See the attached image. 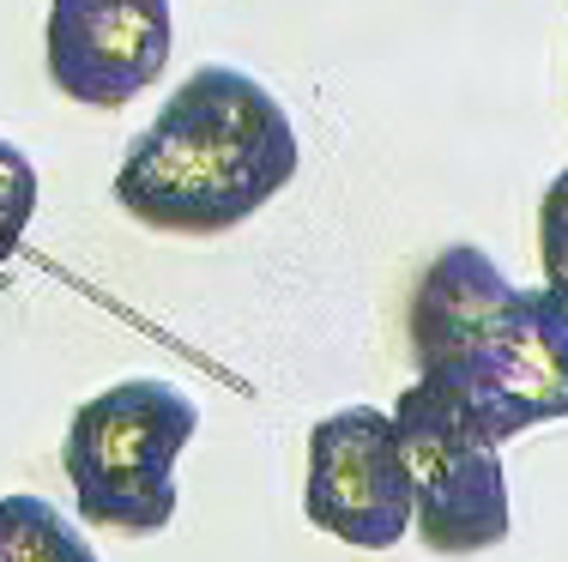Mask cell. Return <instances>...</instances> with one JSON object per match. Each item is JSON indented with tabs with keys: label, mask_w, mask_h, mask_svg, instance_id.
Here are the masks:
<instances>
[{
	"label": "cell",
	"mask_w": 568,
	"mask_h": 562,
	"mask_svg": "<svg viewBox=\"0 0 568 562\" xmlns=\"http://www.w3.org/2000/svg\"><path fill=\"white\" fill-rule=\"evenodd\" d=\"M284 103L242 67H200L170 91L115 170V206L164 236H224L296 182Z\"/></svg>",
	"instance_id": "1"
},
{
	"label": "cell",
	"mask_w": 568,
	"mask_h": 562,
	"mask_svg": "<svg viewBox=\"0 0 568 562\" xmlns=\"http://www.w3.org/2000/svg\"><path fill=\"white\" fill-rule=\"evenodd\" d=\"M412 364L454 387L496 441L568 411V309L562 285L520 290L478 243H454L412 290Z\"/></svg>",
	"instance_id": "2"
},
{
	"label": "cell",
	"mask_w": 568,
	"mask_h": 562,
	"mask_svg": "<svg viewBox=\"0 0 568 562\" xmlns=\"http://www.w3.org/2000/svg\"><path fill=\"white\" fill-rule=\"evenodd\" d=\"M200 430V406L175 381L128 375L73 411L61 472L73 502L103 532H164L175 520V460Z\"/></svg>",
	"instance_id": "3"
},
{
	"label": "cell",
	"mask_w": 568,
	"mask_h": 562,
	"mask_svg": "<svg viewBox=\"0 0 568 562\" xmlns=\"http://www.w3.org/2000/svg\"><path fill=\"white\" fill-rule=\"evenodd\" d=\"M399 436L405 484H412V532L436 556L496 551L514 527L503 441L478 423V411L454 387L417 375L387 411Z\"/></svg>",
	"instance_id": "4"
},
{
	"label": "cell",
	"mask_w": 568,
	"mask_h": 562,
	"mask_svg": "<svg viewBox=\"0 0 568 562\" xmlns=\"http://www.w3.org/2000/svg\"><path fill=\"white\" fill-rule=\"evenodd\" d=\"M303 514L351 551H394L412 532V484L382 406H345L308 430Z\"/></svg>",
	"instance_id": "5"
},
{
	"label": "cell",
	"mask_w": 568,
	"mask_h": 562,
	"mask_svg": "<svg viewBox=\"0 0 568 562\" xmlns=\"http://www.w3.org/2000/svg\"><path fill=\"white\" fill-rule=\"evenodd\" d=\"M170 0H49L43 61L67 103H133L170 67Z\"/></svg>",
	"instance_id": "6"
},
{
	"label": "cell",
	"mask_w": 568,
	"mask_h": 562,
	"mask_svg": "<svg viewBox=\"0 0 568 562\" xmlns=\"http://www.w3.org/2000/svg\"><path fill=\"white\" fill-rule=\"evenodd\" d=\"M0 562H98V551L55 502L0 497Z\"/></svg>",
	"instance_id": "7"
},
{
	"label": "cell",
	"mask_w": 568,
	"mask_h": 562,
	"mask_svg": "<svg viewBox=\"0 0 568 562\" xmlns=\"http://www.w3.org/2000/svg\"><path fill=\"white\" fill-rule=\"evenodd\" d=\"M37 194H43L37 164L12 140H0V260L19 254L24 231H31V218H37Z\"/></svg>",
	"instance_id": "8"
}]
</instances>
